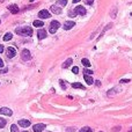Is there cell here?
<instances>
[{"label":"cell","instance_id":"cell-13","mask_svg":"<svg viewBox=\"0 0 132 132\" xmlns=\"http://www.w3.org/2000/svg\"><path fill=\"white\" fill-rule=\"evenodd\" d=\"M19 125L22 128H28V126H30V122L28 119H21V121H19Z\"/></svg>","mask_w":132,"mask_h":132},{"label":"cell","instance_id":"cell-36","mask_svg":"<svg viewBox=\"0 0 132 132\" xmlns=\"http://www.w3.org/2000/svg\"><path fill=\"white\" fill-rule=\"evenodd\" d=\"M95 85H96V86H101V82H100V81H95Z\"/></svg>","mask_w":132,"mask_h":132},{"label":"cell","instance_id":"cell-31","mask_svg":"<svg viewBox=\"0 0 132 132\" xmlns=\"http://www.w3.org/2000/svg\"><path fill=\"white\" fill-rule=\"evenodd\" d=\"M93 2H94V0H86V4L87 5H93Z\"/></svg>","mask_w":132,"mask_h":132},{"label":"cell","instance_id":"cell-18","mask_svg":"<svg viewBox=\"0 0 132 132\" xmlns=\"http://www.w3.org/2000/svg\"><path fill=\"white\" fill-rule=\"evenodd\" d=\"M85 80H86V82H87V85H92L94 81H93L92 77H88L87 74H85Z\"/></svg>","mask_w":132,"mask_h":132},{"label":"cell","instance_id":"cell-1","mask_svg":"<svg viewBox=\"0 0 132 132\" xmlns=\"http://www.w3.org/2000/svg\"><path fill=\"white\" fill-rule=\"evenodd\" d=\"M15 33L21 36H31L33 35V29L30 27H20V28L15 29Z\"/></svg>","mask_w":132,"mask_h":132},{"label":"cell","instance_id":"cell-39","mask_svg":"<svg viewBox=\"0 0 132 132\" xmlns=\"http://www.w3.org/2000/svg\"><path fill=\"white\" fill-rule=\"evenodd\" d=\"M0 2H4V0H0Z\"/></svg>","mask_w":132,"mask_h":132},{"label":"cell","instance_id":"cell-28","mask_svg":"<svg viewBox=\"0 0 132 132\" xmlns=\"http://www.w3.org/2000/svg\"><path fill=\"white\" fill-rule=\"evenodd\" d=\"M119 82H121V84H128V82H130V80L129 79H122Z\"/></svg>","mask_w":132,"mask_h":132},{"label":"cell","instance_id":"cell-24","mask_svg":"<svg viewBox=\"0 0 132 132\" xmlns=\"http://www.w3.org/2000/svg\"><path fill=\"white\" fill-rule=\"evenodd\" d=\"M11 132H19V129H18V125L16 124H13L11 126Z\"/></svg>","mask_w":132,"mask_h":132},{"label":"cell","instance_id":"cell-27","mask_svg":"<svg viewBox=\"0 0 132 132\" xmlns=\"http://www.w3.org/2000/svg\"><path fill=\"white\" fill-rule=\"evenodd\" d=\"M84 73H85V74H93V71H90V70H87V68H85Z\"/></svg>","mask_w":132,"mask_h":132},{"label":"cell","instance_id":"cell-40","mask_svg":"<svg viewBox=\"0 0 132 132\" xmlns=\"http://www.w3.org/2000/svg\"><path fill=\"white\" fill-rule=\"evenodd\" d=\"M33 1H34V0H30V2H33Z\"/></svg>","mask_w":132,"mask_h":132},{"label":"cell","instance_id":"cell-10","mask_svg":"<svg viewBox=\"0 0 132 132\" xmlns=\"http://www.w3.org/2000/svg\"><path fill=\"white\" fill-rule=\"evenodd\" d=\"M50 11H51L53 14H60L62 13V8H60L59 6H57V5H52V6L50 7Z\"/></svg>","mask_w":132,"mask_h":132},{"label":"cell","instance_id":"cell-34","mask_svg":"<svg viewBox=\"0 0 132 132\" xmlns=\"http://www.w3.org/2000/svg\"><path fill=\"white\" fill-rule=\"evenodd\" d=\"M1 67H4V62H2V59L0 58V68H1Z\"/></svg>","mask_w":132,"mask_h":132},{"label":"cell","instance_id":"cell-42","mask_svg":"<svg viewBox=\"0 0 132 132\" xmlns=\"http://www.w3.org/2000/svg\"><path fill=\"white\" fill-rule=\"evenodd\" d=\"M131 16H132V13H131Z\"/></svg>","mask_w":132,"mask_h":132},{"label":"cell","instance_id":"cell-3","mask_svg":"<svg viewBox=\"0 0 132 132\" xmlns=\"http://www.w3.org/2000/svg\"><path fill=\"white\" fill-rule=\"evenodd\" d=\"M21 58H22V60H24V62H27V60H30V59H31L30 51H29V50H27V49H24V50L21 52Z\"/></svg>","mask_w":132,"mask_h":132},{"label":"cell","instance_id":"cell-16","mask_svg":"<svg viewBox=\"0 0 132 132\" xmlns=\"http://www.w3.org/2000/svg\"><path fill=\"white\" fill-rule=\"evenodd\" d=\"M118 92H121V89H118V88H117V89L112 88V89H110V90H109L108 93H107V94H108L109 96H112V94H117Z\"/></svg>","mask_w":132,"mask_h":132},{"label":"cell","instance_id":"cell-12","mask_svg":"<svg viewBox=\"0 0 132 132\" xmlns=\"http://www.w3.org/2000/svg\"><path fill=\"white\" fill-rule=\"evenodd\" d=\"M37 37H38V40H44L46 37V31L44 29H40L37 31Z\"/></svg>","mask_w":132,"mask_h":132},{"label":"cell","instance_id":"cell-26","mask_svg":"<svg viewBox=\"0 0 132 132\" xmlns=\"http://www.w3.org/2000/svg\"><path fill=\"white\" fill-rule=\"evenodd\" d=\"M68 16H71V18H74V16H77V13H75L74 11H70V12H68Z\"/></svg>","mask_w":132,"mask_h":132},{"label":"cell","instance_id":"cell-7","mask_svg":"<svg viewBox=\"0 0 132 132\" xmlns=\"http://www.w3.org/2000/svg\"><path fill=\"white\" fill-rule=\"evenodd\" d=\"M0 115H5V116H12L13 115V111L8 108H0Z\"/></svg>","mask_w":132,"mask_h":132},{"label":"cell","instance_id":"cell-23","mask_svg":"<svg viewBox=\"0 0 132 132\" xmlns=\"http://www.w3.org/2000/svg\"><path fill=\"white\" fill-rule=\"evenodd\" d=\"M6 123H7V122H6L4 118H1V117H0V129L5 128V126H6Z\"/></svg>","mask_w":132,"mask_h":132},{"label":"cell","instance_id":"cell-5","mask_svg":"<svg viewBox=\"0 0 132 132\" xmlns=\"http://www.w3.org/2000/svg\"><path fill=\"white\" fill-rule=\"evenodd\" d=\"M38 16H40V19H49L51 15H50V12H49V11L42 9L40 13H38Z\"/></svg>","mask_w":132,"mask_h":132},{"label":"cell","instance_id":"cell-11","mask_svg":"<svg viewBox=\"0 0 132 132\" xmlns=\"http://www.w3.org/2000/svg\"><path fill=\"white\" fill-rule=\"evenodd\" d=\"M8 11L12 14H18L20 9H19V7L16 5H11V6H8Z\"/></svg>","mask_w":132,"mask_h":132},{"label":"cell","instance_id":"cell-17","mask_svg":"<svg viewBox=\"0 0 132 132\" xmlns=\"http://www.w3.org/2000/svg\"><path fill=\"white\" fill-rule=\"evenodd\" d=\"M12 37H13V34H11V33H7V34L4 36V41L8 42V41L12 40Z\"/></svg>","mask_w":132,"mask_h":132},{"label":"cell","instance_id":"cell-41","mask_svg":"<svg viewBox=\"0 0 132 132\" xmlns=\"http://www.w3.org/2000/svg\"><path fill=\"white\" fill-rule=\"evenodd\" d=\"M22 132H28V131H22Z\"/></svg>","mask_w":132,"mask_h":132},{"label":"cell","instance_id":"cell-14","mask_svg":"<svg viewBox=\"0 0 132 132\" xmlns=\"http://www.w3.org/2000/svg\"><path fill=\"white\" fill-rule=\"evenodd\" d=\"M72 63H73V59H72V58H68V59H66L65 62L63 63V68H67V67H68V66H71L72 65Z\"/></svg>","mask_w":132,"mask_h":132},{"label":"cell","instance_id":"cell-8","mask_svg":"<svg viewBox=\"0 0 132 132\" xmlns=\"http://www.w3.org/2000/svg\"><path fill=\"white\" fill-rule=\"evenodd\" d=\"M45 129V124H35L33 126V130L34 132H42Z\"/></svg>","mask_w":132,"mask_h":132},{"label":"cell","instance_id":"cell-2","mask_svg":"<svg viewBox=\"0 0 132 132\" xmlns=\"http://www.w3.org/2000/svg\"><path fill=\"white\" fill-rule=\"evenodd\" d=\"M59 27H60V23H59V22L56 21V20L52 21L51 23H50V33H51V34H55Z\"/></svg>","mask_w":132,"mask_h":132},{"label":"cell","instance_id":"cell-29","mask_svg":"<svg viewBox=\"0 0 132 132\" xmlns=\"http://www.w3.org/2000/svg\"><path fill=\"white\" fill-rule=\"evenodd\" d=\"M72 72H73L74 74H77V73H79V68H78V67H73V70H72Z\"/></svg>","mask_w":132,"mask_h":132},{"label":"cell","instance_id":"cell-21","mask_svg":"<svg viewBox=\"0 0 132 132\" xmlns=\"http://www.w3.org/2000/svg\"><path fill=\"white\" fill-rule=\"evenodd\" d=\"M66 4H67V0H58L57 1V6H66Z\"/></svg>","mask_w":132,"mask_h":132},{"label":"cell","instance_id":"cell-32","mask_svg":"<svg viewBox=\"0 0 132 132\" xmlns=\"http://www.w3.org/2000/svg\"><path fill=\"white\" fill-rule=\"evenodd\" d=\"M121 130V126H116V128L112 129V131H119Z\"/></svg>","mask_w":132,"mask_h":132},{"label":"cell","instance_id":"cell-9","mask_svg":"<svg viewBox=\"0 0 132 132\" xmlns=\"http://www.w3.org/2000/svg\"><path fill=\"white\" fill-rule=\"evenodd\" d=\"M74 26H75V23L73 21H66L65 23H64L63 28H64V30H70V29H72Z\"/></svg>","mask_w":132,"mask_h":132},{"label":"cell","instance_id":"cell-33","mask_svg":"<svg viewBox=\"0 0 132 132\" xmlns=\"http://www.w3.org/2000/svg\"><path fill=\"white\" fill-rule=\"evenodd\" d=\"M8 71V68H4V70H0V73H6Z\"/></svg>","mask_w":132,"mask_h":132},{"label":"cell","instance_id":"cell-20","mask_svg":"<svg viewBox=\"0 0 132 132\" xmlns=\"http://www.w3.org/2000/svg\"><path fill=\"white\" fill-rule=\"evenodd\" d=\"M116 14H117V8L116 7H114V8L111 9V13H110V16L112 19H115L116 18Z\"/></svg>","mask_w":132,"mask_h":132},{"label":"cell","instance_id":"cell-22","mask_svg":"<svg viewBox=\"0 0 132 132\" xmlns=\"http://www.w3.org/2000/svg\"><path fill=\"white\" fill-rule=\"evenodd\" d=\"M72 87L73 88H80V89H85L84 86H82L81 84H78V82H74V84L72 85Z\"/></svg>","mask_w":132,"mask_h":132},{"label":"cell","instance_id":"cell-19","mask_svg":"<svg viewBox=\"0 0 132 132\" xmlns=\"http://www.w3.org/2000/svg\"><path fill=\"white\" fill-rule=\"evenodd\" d=\"M81 63H82V65L86 66V67H90V62H89L88 59H86V58H84V59L81 60Z\"/></svg>","mask_w":132,"mask_h":132},{"label":"cell","instance_id":"cell-38","mask_svg":"<svg viewBox=\"0 0 132 132\" xmlns=\"http://www.w3.org/2000/svg\"><path fill=\"white\" fill-rule=\"evenodd\" d=\"M129 132H132V128H130V130H129Z\"/></svg>","mask_w":132,"mask_h":132},{"label":"cell","instance_id":"cell-4","mask_svg":"<svg viewBox=\"0 0 132 132\" xmlns=\"http://www.w3.org/2000/svg\"><path fill=\"white\" fill-rule=\"evenodd\" d=\"M6 55H7V58H13L16 55V50L13 46H8L7 50H6Z\"/></svg>","mask_w":132,"mask_h":132},{"label":"cell","instance_id":"cell-6","mask_svg":"<svg viewBox=\"0 0 132 132\" xmlns=\"http://www.w3.org/2000/svg\"><path fill=\"white\" fill-rule=\"evenodd\" d=\"M74 12L77 13V15H85L86 14V8H85L84 6H77Z\"/></svg>","mask_w":132,"mask_h":132},{"label":"cell","instance_id":"cell-25","mask_svg":"<svg viewBox=\"0 0 132 132\" xmlns=\"http://www.w3.org/2000/svg\"><path fill=\"white\" fill-rule=\"evenodd\" d=\"M79 132H92V129L88 128V126H84V128L81 129Z\"/></svg>","mask_w":132,"mask_h":132},{"label":"cell","instance_id":"cell-30","mask_svg":"<svg viewBox=\"0 0 132 132\" xmlns=\"http://www.w3.org/2000/svg\"><path fill=\"white\" fill-rule=\"evenodd\" d=\"M59 84L62 85V88H63V89H65V88H66V86H65V82H64L63 80H60V81H59Z\"/></svg>","mask_w":132,"mask_h":132},{"label":"cell","instance_id":"cell-37","mask_svg":"<svg viewBox=\"0 0 132 132\" xmlns=\"http://www.w3.org/2000/svg\"><path fill=\"white\" fill-rule=\"evenodd\" d=\"M73 2H74V4H77V2H80V0H73Z\"/></svg>","mask_w":132,"mask_h":132},{"label":"cell","instance_id":"cell-15","mask_svg":"<svg viewBox=\"0 0 132 132\" xmlns=\"http://www.w3.org/2000/svg\"><path fill=\"white\" fill-rule=\"evenodd\" d=\"M33 24H34V27H37V28H41V27L44 26V22L41 21V20H35V21L33 22Z\"/></svg>","mask_w":132,"mask_h":132},{"label":"cell","instance_id":"cell-35","mask_svg":"<svg viewBox=\"0 0 132 132\" xmlns=\"http://www.w3.org/2000/svg\"><path fill=\"white\" fill-rule=\"evenodd\" d=\"M4 45H0V53H1V52H4Z\"/></svg>","mask_w":132,"mask_h":132}]
</instances>
